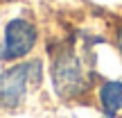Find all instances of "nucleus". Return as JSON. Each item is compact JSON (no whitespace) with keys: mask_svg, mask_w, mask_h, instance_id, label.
Here are the masks:
<instances>
[{"mask_svg":"<svg viewBox=\"0 0 122 118\" xmlns=\"http://www.w3.org/2000/svg\"><path fill=\"white\" fill-rule=\"evenodd\" d=\"M115 45H118V52L122 57V25H118V30H115Z\"/></svg>","mask_w":122,"mask_h":118,"instance_id":"nucleus-5","label":"nucleus"},{"mask_svg":"<svg viewBox=\"0 0 122 118\" xmlns=\"http://www.w3.org/2000/svg\"><path fill=\"white\" fill-rule=\"evenodd\" d=\"M39 32H36L34 23L25 21V18H14L7 23L2 34V43H0V61H16L23 59L25 55L32 52L36 45Z\"/></svg>","mask_w":122,"mask_h":118,"instance_id":"nucleus-3","label":"nucleus"},{"mask_svg":"<svg viewBox=\"0 0 122 118\" xmlns=\"http://www.w3.org/2000/svg\"><path fill=\"white\" fill-rule=\"evenodd\" d=\"M97 102L104 116L115 118L122 114V82L120 79H104L97 89Z\"/></svg>","mask_w":122,"mask_h":118,"instance_id":"nucleus-4","label":"nucleus"},{"mask_svg":"<svg viewBox=\"0 0 122 118\" xmlns=\"http://www.w3.org/2000/svg\"><path fill=\"white\" fill-rule=\"evenodd\" d=\"M50 52H52L50 77L57 96L63 100H77L86 96L93 86V73L86 66L84 57L70 43H59V48Z\"/></svg>","mask_w":122,"mask_h":118,"instance_id":"nucleus-1","label":"nucleus"},{"mask_svg":"<svg viewBox=\"0 0 122 118\" xmlns=\"http://www.w3.org/2000/svg\"><path fill=\"white\" fill-rule=\"evenodd\" d=\"M41 66L39 59L25 61V64L9 66L0 73V109H18L25 102L27 89L41 82Z\"/></svg>","mask_w":122,"mask_h":118,"instance_id":"nucleus-2","label":"nucleus"}]
</instances>
